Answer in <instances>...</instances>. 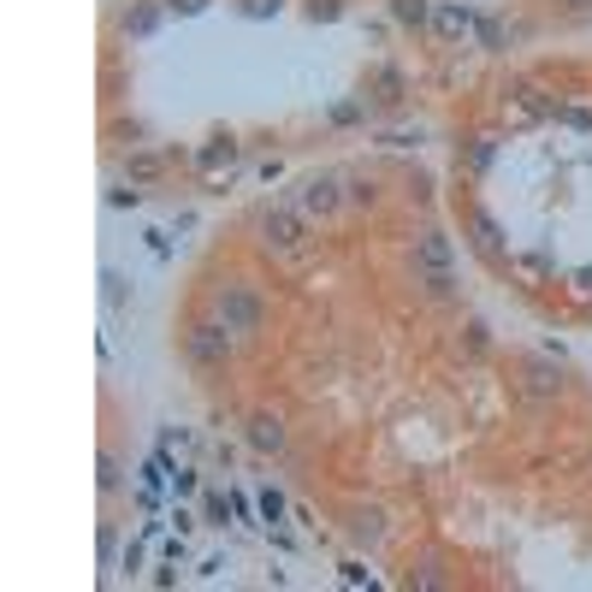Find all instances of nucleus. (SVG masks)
I'll use <instances>...</instances> for the list:
<instances>
[{"mask_svg": "<svg viewBox=\"0 0 592 592\" xmlns=\"http://www.w3.org/2000/svg\"><path fill=\"white\" fill-rule=\"evenodd\" d=\"M237 344L243 338L220 314H190V321L178 326V356H184V368H196V373H225L237 362Z\"/></svg>", "mask_w": 592, "mask_h": 592, "instance_id": "1", "label": "nucleus"}, {"mask_svg": "<svg viewBox=\"0 0 592 592\" xmlns=\"http://www.w3.org/2000/svg\"><path fill=\"white\" fill-rule=\"evenodd\" d=\"M208 314H220V321L237 332L243 344H255L267 332V321H272V302H267L262 285H249V279H213Z\"/></svg>", "mask_w": 592, "mask_h": 592, "instance_id": "2", "label": "nucleus"}, {"mask_svg": "<svg viewBox=\"0 0 592 592\" xmlns=\"http://www.w3.org/2000/svg\"><path fill=\"white\" fill-rule=\"evenodd\" d=\"M255 237H262L267 255H309L314 243V220L297 208L291 196H272L255 208Z\"/></svg>", "mask_w": 592, "mask_h": 592, "instance_id": "3", "label": "nucleus"}, {"mask_svg": "<svg viewBox=\"0 0 592 592\" xmlns=\"http://www.w3.org/2000/svg\"><path fill=\"white\" fill-rule=\"evenodd\" d=\"M243 161H249V142L231 137V131H213L208 142H196V149H190V172H196L201 190H225V184L243 172Z\"/></svg>", "mask_w": 592, "mask_h": 592, "instance_id": "4", "label": "nucleus"}, {"mask_svg": "<svg viewBox=\"0 0 592 592\" xmlns=\"http://www.w3.org/2000/svg\"><path fill=\"white\" fill-rule=\"evenodd\" d=\"M291 201H297L302 213H309L314 225H332L344 208H350V184H344V172H332V166L302 172V178L291 184Z\"/></svg>", "mask_w": 592, "mask_h": 592, "instance_id": "5", "label": "nucleus"}, {"mask_svg": "<svg viewBox=\"0 0 592 592\" xmlns=\"http://www.w3.org/2000/svg\"><path fill=\"white\" fill-rule=\"evenodd\" d=\"M178 161H190V154L154 149V142H131V149L119 154V178H131V184H142V190H154V184L172 178V166H178Z\"/></svg>", "mask_w": 592, "mask_h": 592, "instance_id": "6", "label": "nucleus"}, {"mask_svg": "<svg viewBox=\"0 0 592 592\" xmlns=\"http://www.w3.org/2000/svg\"><path fill=\"white\" fill-rule=\"evenodd\" d=\"M344 539H350L356 552H380V545L392 539V515H385V503H350V510H344Z\"/></svg>", "mask_w": 592, "mask_h": 592, "instance_id": "7", "label": "nucleus"}, {"mask_svg": "<svg viewBox=\"0 0 592 592\" xmlns=\"http://www.w3.org/2000/svg\"><path fill=\"white\" fill-rule=\"evenodd\" d=\"M474 24H480V7H468V0H432V42H444V48H456V42H474Z\"/></svg>", "mask_w": 592, "mask_h": 592, "instance_id": "8", "label": "nucleus"}, {"mask_svg": "<svg viewBox=\"0 0 592 592\" xmlns=\"http://www.w3.org/2000/svg\"><path fill=\"white\" fill-rule=\"evenodd\" d=\"M243 444H249L255 456H285V451H291V427H285L279 409H249V421H243Z\"/></svg>", "mask_w": 592, "mask_h": 592, "instance_id": "9", "label": "nucleus"}, {"mask_svg": "<svg viewBox=\"0 0 592 592\" xmlns=\"http://www.w3.org/2000/svg\"><path fill=\"white\" fill-rule=\"evenodd\" d=\"M439 267H456L451 231H439V225L415 231V243H409V272H439Z\"/></svg>", "mask_w": 592, "mask_h": 592, "instance_id": "10", "label": "nucleus"}, {"mask_svg": "<svg viewBox=\"0 0 592 592\" xmlns=\"http://www.w3.org/2000/svg\"><path fill=\"white\" fill-rule=\"evenodd\" d=\"M515 392H522L527 403H557L562 392H569V380H562V368H557V362L533 356V362H522V380H515Z\"/></svg>", "mask_w": 592, "mask_h": 592, "instance_id": "11", "label": "nucleus"}, {"mask_svg": "<svg viewBox=\"0 0 592 592\" xmlns=\"http://www.w3.org/2000/svg\"><path fill=\"white\" fill-rule=\"evenodd\" d=\"M468 243L480 249V262H492V267L510 262V243H503V225H498L492 208H468Z\"/></svg>", "mask_w": 592, "mask_h": 592, "instance_id": "12", "label": "nucleus"}, {"mask_svg": "<svg viewBox=\"0 0 592 592\" xmlns=\"http://www.w3.org/2000/svg\"><path fill=\"white\" fill-rule=\"evenodd\" d=\"M166 19H172V12L161 7V0H131V7L119 12V36L125 42H149V36L166 31Z\"/></svg>", "mask_w": 592, "mask_h": 592, "instance_id": "13", "label": "nucleus"}, {"mask_svg": "<svg viewBox=\"0 0 592 592\" xmlns=\"http://www.w3.org/2000/svg\"><path fill=\"white\" fill-rule=\"evenodd\" d=\"M415 279V291H421L427 302H462V279H456V267H439V272H409Z\"/></svg>", "mask_w": 592, "mask_h": 592, "instance_id": "14", "label": "nucleus"}, {"mask_svg": "<svg viewBox=\"0 0 592 592\" xmlns=\"http://www.w3.org/2000/svg\"><path fill=\"white\" fill-rule=\"evenodd\" d=\"M385 12H392V24H397V31H409V36L432 31V0H385Z\"/></svg>", "mask_w": 592, "mask_h": 592, "instance_id": "15", "label": "nucleus"}, {"mask_svg": "<svg viewBox=\"0 0 592 592\" xmlns=\"http://www.w3.org/2000/svg\"><path fill=\"white\" fill-rule=\"evenodd\" d=\"M403 90H409L403 66H392V60H385V66H373V83H368V95L380 101V107H397V101H403Z\"/></svg>", "mask_w": 592, "mask_h": 592, "instance_id": "16", "label": "nucleus"}, {"mask_svg": "<svg viewBox=\"0 0 592 592\" xmlns=\"http://www.w3.org/2000/svg\"><path fill=\"white\" fill-rule=\"evenodd\" d=\"M474 42H480V54H503L515 42V31L498 19V12H480V24H474Z\"/></svg>", "mask_w": 592, "mask_h": 592, "instance_id": "17", "label": "nucleus"}, {"mask_svg": "<svg viewBox=\"0 0 592 592\" xmlns=\"http://www.w3.org/2000/svg\"><path fill=\"white\" fill-rule=\"evenodd\" d=\"M95 486H101V498H119L125 492V468H119V456H113L107 444L95 451Z\"/></svg>", "mask_w": 592, "mask_h": 592, "instance_id": "18", "label": "nucleus"}, {"mask_svg": "<svg viewBox=\"0 0 592 592\" xmlns=\"http://www.w3.org/2000/svg\"><path fill=\"white\" fill-rule=\"evenodd\" d=\"M326 125H332V131H356V125H368V101H362V95L332 101V107H326Z\"/></svg>", "mask_w": 592, "mask_h": 592, "instance_id": "19", "label": "nucleus"}, {"mask_svg": "<svg viewBox=\"0 0 592 592\" xmlns=\"http://www.w3.org/2000/svg\"><path fill=\"white\" fill-rule=\"evenodd\" d=\"M101 302H107L113 314H125V309H131V279H125L119 267H101Z\"/></svg>", "mask_w": 592, "mask_h": 592, "instance_id": "20", "label": "nucleus"}, {"mask_svg": "<svg viewBox=\"0 0 592 592\" xmlns=\"http://www.w3.org/2000/svg\"><path fill=\"white\" fill-rule=\"evenodd\" d=\"M255 510H262V522H267V533L291 522V503H285V492H279V486H262V492H255Z\"/></svg>", "mask_w": 592, "mask_h": 592, "instance_id": "21", "label": "nucleus"}, {"mask_svg": "<svg viewBox=\"0 0 592 592\" xmlns=\"http://www.w3.org/2000/svg\"><path fill=\"white\" fill-rule=\"evenodd\" d=\"M552 119L569 125V131H581V137H592V107L587 101H552Z\"/></svg>", "mask_w": 592, "mask_h": 592, "instance_id": "22", "label": "nucleus"}, {"mask_svg": "<svg viewBox=\"0 0 592 592\" xmlns=\"http://www.w3.org/2000/svg\"><path fill=\"white\" fill-rule=\"evenodd\" d=\"M492 161H498V137H468V172L474 178H486Z\"/></svg>", "mask_w": 592, "mask_h": 592, "instance_id": "23", "label": "nucleus"}, {"mask_svg": "<svg viewBox=\"0 0 592 592\" xmlns=\"http://www.w3.org/2000/svg\"><path fill=\"white\" fill-rule=\"evenodd\" d=\"M344 184H350V208H362V213L380 208V184H373V178H356V172H344Z\"/></svg>", "mask_w": 592, "mask_h": 592, "instance_id": "24", "label": "nucleus"}, {"mask_svg": "<svg viewBox=\"0 0 592 592\" xmlns=\"http://www.w3.org/2000/svg\"><path fill=\"white\" fill-rule=\"evenodd\" d=\"M231 515H237V510H231L225 492H201V527H225Z\"/></svg>", "mask_w": 592, "mask_h": 592, "instance_id": "25", "label": "nucleus"}, {"mask_svg": "<svg viewBox=\"0 0 592 592\" xmlns=\"http://www.w3.org/2000/svg\"><path fill=\"white\" fill-rule=\"evenodd\" d=\"M344 12H350L344 0H302V19H309V24H338Z\"/></svg>", "mask_w": 592, "mask_h": 592, "instance_id": "26", "label": "nucleus"}, {"mask_svg": "<svg viewBox=\"0 0 592 592\" xmlns=\"http://www.w3.org/2000/svg\"><path fill=\"white\" fill-rule=\"evenodd\" d=\"M231 7H237V19H279L291 0H231Z\"/></svg>", "mask_w": 592, "mask_h": 592, "instance_id": "27", "label": "nucleus"}, {"mask_svg": "<svg viewBox=\"0 0 592 592\" xmlns=\"http://www.w3.org/2000/svg\"><path fill=\"white\" fill-rule=\"evenodd\" d=\"M510 272H522V279H552V262H545V255H510Z\"/></svg>", "mask_w": 592, "mask_h": 592, "instance_id": "28", "label": "nucleus"}, {"mask_svg": "<svg viewBox=\"0 0 592 592\" xmlns=\"http://www.w3.org/2000/svg\"><path fill=\"white\" fill-rule=\"evenodd\" d=\"M107 208H142V184H131V178H119V184H113V190H107Z\"/></svg>", "mask_w": 592, "mask_h": 592, "instance_id": "29", "label": "nucleus"}, {"mask_svg": "<svg viewBox=\"0 0 592 592\" xmlns=\"http://www.w3.org/2000/svg\"><path fill=\"white\" fill-rule=\"evenodd\" d=\"M196 486H201V474L190 468V462H178V468H172V498H190Z\"/></svg>", "mask_w": 592, "mask_h": 592, "instance_id": "30", "label": "nucleus"}, {"mask_svg": "<svg viewBox=\"0 0 592 592\" xmlns=\"http://www.w3.org/2000/svg\"><path fill=\"white\" fill-rule=\"evenodd\" d=\"M344 581H350V587H380V574H373L362 557H344Z\"/></svg>", "mask_w": 592, "mask_h": 592, "instance_id": "31", "label": "nucleus"}, {"mask_svg": "<svg viewBox=\"0 0 592 592\" xmlns=\"http://www.w3.org/2000/svg\"><path fill=\"white\" fill-rule=\"evenodd\" d=\"M161 7L172 12V19H201V12L213 7V0H161Z\"/></svg>", "mask_w": 592, "mask_h": 592, "instance_id": "32", "label": "nucleus"}, {"mask_svg": "<svg viewBox=\"0 0 592 592\" xmlns=\"http://www.w3.org/2000/svg\"><path fill=\"white\" fill-rule=\"evenodd\" d=\"M409 587H444V574H439V557H427L421 569H409Z\"/></svg>", "mask_w": 592, "mask_h": 592, "instance_id": "33", "label": "nucleus"}, {"mask_svg": "<svg viewBox=\"0 0 592 592\" xmlns=\"http://www.w3.org/2000/svg\"><path fill=\"white\" fill-rule=\"evenodd\" d=\"M196 527H201V515H196V510H184V503H178V510H172V533H184V539H190Z\"/></svg>", "mask_w": 592, "mask_h": 592, "instance_id": "34", "label": "nucleus"}, {"mask_svg": "<svg viewBox=\"0 0 592 592\" xmlns=\"http://www.w3.org/2000/svg\"><path fill=\"white\" fill-rule=\"evenodd\" d=\"M569 291L581 297V302H592V267H574L569 272Z\"/></svg>", "mask_w": 592, "mask_h": 592, "instance_id": "35", "label": "nucleus"}, {"mask_svg": "<svg viewBox=\"0 0 592 592\" xmlns=\"http://www.w3.org/2000/svg\"><path fill=\"white\" fill-rule=\"evenodd\" d=\"M142 545H149V539H131V545H125V557H119V569H125V574H137V569H142Z\"/></svg>", "mask_w": 592, "mask_h": 592, "instance_id": "36", "label": "nucleus"}, {"mask_svg": "<svg viewBox=\"0 0 592 592\" xmlns=\"http://www.w3.org/2000/svg\"><path fill=\"white\" fill-rule=\"evenodd\" d=\"M142 243H149V249L161 255V262H166V255H172V237H166V231H142Z\"/></svg>", "mask_w": 592, "mask_h": 592, "instance_id": "37", "label": "nucleus"}, {"mask_svg": "<svg viewBox=\"0 0 592 592\" xmlns=\"http://www.w3.org/2000/svg\"><path fill=\"white\" fill-rule=\"evenodd\" d=\"M468 350L486 356V326H480V321H468Z\"/></svg>", "mask_w": 592, "mask_h": 592, "instance_id": "38", "label": "nucleus"}, {"mask_svg": "<svg viewBox=\"0 0 592 592\" xmlns=\"http://www.w3.org/2000/svg\"><path fill=\"white\" fill-rule=\"evenodd\" d=\"M113 552H119V533H113V527H101V562H113Z\"/></svg>", "mask_w": 592, "mask_h": 592, "instance_id": "39", "label": "nucleus"}, {"mask_svg": "<svg viewBox=\"0 0 592 592\" xmlns=\"http://www.w3.org/2000/svg\"><path fill=\"white\" fill-rule=\"evenodd\" d=\"M231 510H237V522H249V510H255V498H249V492H231Z\"/></svg>", "mask_w": 592, "mask_h": 592, "instance_id": "40", "label": "nucleus"}, {"mask_svg": "<svg viewBox=\"0 0 592 592\" xmlns=\"http://www.w3.org/2000/svg\"><path fill=\"white\" fill-rule=\"evenodd\" d=\"M262 178H267V184L285 178V161H279V154H272V161H262Z\"/></svg>", "mask_w": 592, "mask_h": 592, "instance_id": "41", "label": "nucleus"}, {"mask_svg": "<svg viewBox=\"0 0 592 592\" xmlns=\"http://www.w3.org/2000/svg\"><path fill=\"white\" fill-rule=\"evenodd\" d=\"M385 142H392V149H415V142H421V131H392Z\"/></svg>", "mask_w": 592, "mask_h": 592, "instance_id": "42", "label": "nucleus"}, {"mask_svg": "<svg viewBox=\"0 0 592 592\" xmlns=\"http://www.w3.org/2000/svg\"><path fill=\"white\" fill-rule=\"evenodd\" d=\"M562 7H569V12H592V0H562Z\"/></svg>", "mask_w": 592, "mask_h": 592, "instance_id": "43", "label": "nucleus"}]
</instances>
